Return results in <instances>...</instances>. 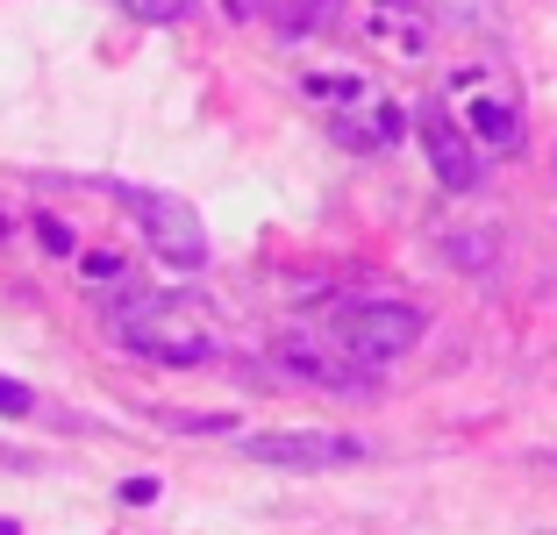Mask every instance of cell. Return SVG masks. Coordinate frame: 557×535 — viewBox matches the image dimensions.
Segmentation results:
<instances>
[{
	"instance_id": "cell-1",
	"label": "cell",
	"mask_w": 557,
	"mask_h": 535,
	"mask_svg": "<svg viewBox=\"0 0 557 535\" xmlns=\"http://www.w3.org/2000/svg\"><path fill=\"white\" fill-rule=\"evenodd\" d=\"M115 336L129 343L136 357H150V364H172V372L214 364V350H222L208 308H200V300H180V293H144V300H122V308H115Z\"/></svg>"
},
{
	"instance_id": "cell-2",
	"label": "cell",
	"mask_w": 557,
	"mask_h": 535,
	"mask_svg": "<svg viewBox=\"0 0 557 535\" xmlns=\"http://www.w3.org/2000/svg\"><path fill=\"white\" fill-rule=\"evenodd\" d=\"M322 336L336 343L350 364L379 372V364H394V357H408L414 343H422V308H408V300H350V308L329 314Z\"/></svg>"
},
{
	"instance_id": "cell-3",
	"label": "cell",
	"mask_w": 557,
	"mask_h": 535,
	"mask_svg": "<svg viewBox=\"0 0 557 535\" xmlns=\"http://www.w3.org/2000/svg\"><path fill=\"white\" fill-rule=\"evenodd\" d=\"M115 200L144 222L150 250H158L164 264H180V272H200L208 264V228H200V214L186 208L180 194H150V186H115Z\"/></svg>"
},
{
	"instance_id": "cell-4",
	"label": "cell",
	"mask_w": 557,
	"mask_h": 535,
	"mask_svg": "<svg viewBox=\"0 0 557 535\" xmlns=\"http://www.w3.org/2000/svg\"><path fill=\"white\" fill-rule=\"evenodd\" d=\"M244 457L278 471H336V464H358L372 457L358 436H329V428H278V436H244Z\"/></svg>"
},
{
	"instance_id": "cell-5",
	"label": "cell",
	"mask_w": 557,
	"mask_h": 535,
	"mask_svg": "<svg viewBox=\"0 0 557 535\" xmlns=\"http://www.w3.org/2000/svg\"><path fill=\"white\" fill-rule=\"evenodd\" d=\"M414 122H422V150H429V164H436V178L450 194H472L479 186V150H472V136H465V122H450L436 100H429Z\"/></svg>"
},
{
	"instance_id": "cell-6",
	"label": "cell",
	"mask_w": 557,
	"mask_h": 535,
	"mask_svg": "<svg viewBox=\"0 0 557 535\" xmlns=\"http://www.w3.org/2000/svg\"><path fill=\"white\" fill-rule=\"evenodd\" d=\"M278 364L286 372H300L308 386H344V393H364V364H350L336 343H322V336H278Z\"/></svg>"
},
{
	"instance_id": "cell-7",
	"label": "cell",
	"mask_w": 557,
	"mask_h": 535,
	"mask_svg": "<svg viewBox=\"0 0 557 535\" xmlns=\"http://www.w3.org/2000/svg\"><path fill=\"white\" fill-rule=\"evenodd\" d=\"M336 136H344L350 150H394L400 136H408V114H400L394 100H372L364 114H336Z\"/></svg>"
},
{
	"instance_id": "cell-8",
	"label": "cell",
	"mask_w": 557,
	"mask_h": 535,
	"mask_svg": "<svg viewBox=\"0 0 557 535\" xmlns=\"http://www.w3.org/2000/svg\"><path fill=\"white\" fill-rule=\"evenodd\" d=\"M465 136H479L486 150H515L522 144V108L500 94H472V108H465Z\"/></svg>"
},
{
	"instance_id": "cell-9",
	"label": "cell",
	"mask_w": 557,
	"mask_h": 535,
	"mask_svg": "<svg viewBox=\"0 0 557 535\" xmlns=\"http://www.w3.org/2000/svg\"><path fill=\"white\" fill-rule=\"evenodd\" d=\"M372 36L379 43H400L408 58H422L429 36H436V22H429L414 0H372Z\"/></svg>"
},
{
	"instance_id": "cell-10",
	"label": "cell",
	"mask_w": 557,
	"mask_h": 535,
	"mask_svg": "<svg viewBox=\"0 0 557 535\" xmlns=\"http://www.w3.org/2000/svg\"><path fill=\"white\" fill-rule=\"evenodd\" d=\"M122 15L150 22V29H164V22H186V15H194V0H122Z\"/></svg>"
},
{
	"instance_id": "cell-11",
	"label": "cell",
	"mask_w": 557,
	"mask_h": 535,
	"mask_svg": "<svg viewBox=\"0 0 557 535\" xmlns=\"http://www.w3.org/2000/svg\"><path fill=\"white\" fill-rule=\"evenodd\" d=\"M336 15V0H286V8H278V29H322V22Z\"/></svg>"
},
{
	"instance_id": "cell-12",
	"label": "cell",
	"mask_w": 557,
	"mask_h": 535,
	"mask_svg": "<svg viewBox=\"0 0 557 535\" xmlns=\"http://www.w3.org/2000/svg\"><path fill=\"white\" fill-rule=\"evenodd\" d=\"M36 244H44L50 258H72V250H79V244H72V228L58 222V214H36Z\"/></svg>"
},
{
	"instance_id": "cell-13",
	"label": "cell",
	"mask_w": 557,
	"mask_h": 535,
	"mask_svg": "<svg viewBox=\"0 0 557 535\" xmlns=\"http://www.w3.org/2000/svg\"><path fill=\"white\" fill-rule=\"evenodd\" d=\"M79 272L94 278V286H115V278H122V258H115V250H86V258H79Z\"/></svg>"
},
{
	"instance_id": "cell-14",
	"label": "cell",
	"mask_w": 557,
	"mask_h": 535,
	"mask_svg": "<svg viewBox=\"0 0 557 535\" xmlns=\"http://www.w3.org/2000/svg\"><path fill=\"white\" fill-rule=\"evenodd\" d=\"M29 407H36V393L22 378H0V414H29Z\"/></svg>"
},
{
	"instance_id": "cell-15",
	"label": "cell",
	"mask_w": 557,
	"mask_h": 535,
	"mask_svg": "<svg viewBox=\"0 0 557 535\" xmlns=\"http://www.w3.org/2000/svg\"><path fill=\"white\" fill-rule=\"evenodd\" d=\"M450 258H465V264H486V236H450Z\"/></svg>"
},
{
	"instance_id": "cell-16",
	"label": "cell",
	"mask_w": 557,
	"mask_h": 535,
	"mask_svg": "<svg viewBox=\"0 0 557 535\" xmlns=\"http://www.w3.org/2000/svg\"><path fill=\"white\" fill-rule=\"evenodd\" d=\"M122 500H129V507H150V500H158V478H122Z\"/></svg>"
},
{
	"instance_id": "cell-17",
	"label": "cell",
	"mask_w": 557,
	"mask_h": 535,
	"mask_svg": "<svg viewBox=\"0 0 557 535\" xmlns=\"http://www.w3.org/2000/svg\"><path fill=\"white\" fill-rule=\"evenodd\" d=\"M0 535H22V521H8V514H0Z\"/></svg>"
},
{
	"instance_id": "cell-18",
	"label": "cell",
	"mask_w": 557,
	"mask_h": 535,
	"mask_svg": "<svg viewBox=\"0 0 557 535\" xmlns=\"http://www.w3.org/2000/svg\"><path fill=\"white\" fill-rule=\"evenodd\" d=\"M536 464H557V450H543V457H536Z\"/></svg>"
},
{
	"instance_id": "cell-19",
	"label": "cell",
	"mask_w": 557,
	"mask_h": 535,
	"mask_svg": "<svg viewBox=\"0 0 557 535\" xmlns=\"http://www.w3.org/2000/svg\"><path fill=\"white\" fill-rule=\"evenodd\" d=\"M0 228H8V214H0Z\"/></svg>"
}]
</instances>
